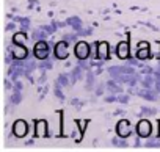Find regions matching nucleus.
<instances>
[{
  "instance_id": "cd10ccee",
  "label": "nucleus",
  "mask_w": 160,
  "mask_h": 152,
  "mask_svg": "<svg viewBox=\"0 0 160 152\" xmlns=\"http://www.w3.org/2000/svg\"><path fill=\"white\" fill-rule=\"evenodd\" d=\"M13 85H14V90H21V91L24 90V83H22L19 79H18V80H14V82H13Z\"/></svg>"
},
{
  "instance_id": "0eeeda50",
  "label": "nucleus",
  "mask_w": 160,
  "mask_h": 152,
  "mask_svg": "<svg viewBox=\"0 0 160 152\" xmlns=\"http://www.w3.org/2000/svg\"><path fill=\"white\" fill-rule=\"evenodd\" d=\"M115 132H116V135L121 136V138H129L133 130H132L130 122H129L127 119H119L118 124H116V127H115Z\"/></svg>"
},
{
  "instance_id": "f8f14e48",
  "label": "nucleus",
  "mask_w": 160,
  "mask_h": 152,
  "mask_svg": "<svg viewBox=\"0 0 160 152\" xmlns=\"http://www.w3.org/2000/svg\"><path fill=\"white\" fill-rule=\"evenodd\" d=\"M135 56H138L140 60L146 61V60H152V52H151V47H143V49H138L135 52Z\"/></svg>"
},
{
  "instance_id": "c85d7f7f",
  "label": "nucleus",
  "mask_w": 160,
  "mask_h": 152,
  "mask_svg": "<svg viewBox=\"0 0 160 152\" xmlns=\"http://www.w3.org/2000/svg\"><path fill=\"white\" fill-rule=\"evenodd\" d=\"M25 144H27V146H32V144H33V140H28V141H25Z\"/></svg>"
},
{
  "instance_id": "f03ea898",
  "label": "nucleus",
  "mask_w": 160,
  "mask_h": 152,
  "mask_svg": "<svg viewBox=\"0 0 160 152\" xmlns=\"http://www.w3.org/2000/svg\"><path fill=\"white\" fill-rule=\"evenodd\" d=\"M135 133L141 138H149L152 135V122L148 118H141L135 125Z\"/></svg>"
},
{
  "instance_id": "4468645a",
  "label": "nucleus",
  "mask_w": 160,
  "mask_h": 152,
  "mask_svg": "<svg viewBox=\"0 0 160 152\" xmlns=\"http://www.w3.org/2000/svg\"><path fill=\"white\" fill-rule=\"evenodd\" d=\"M11 41L16 42V44H27V41H28V35H27V32L19 30V32H16V33L13 35V39H11Z\"/></svg>"
},
{
  "instance_id": "7ed1b4c3",
  "label": "nucleus",
  "mask_w": 160,
  "mask_h": 152,
  "mask_svg": "<svg viewBox=\"0 0 160 152\" xmlns=\"http://www.w3.org/2000/svg\"><path fill=\"white\" fill-rule=\"evenodd\" d=\"M91 53V44H88L87 41H77L75 47H74V55L77 60H87L90 58Z\"/></svg>"
},
{
  "instance_id": "6e6552de",
  "label": "nucleus",
  "mask_w": 160,
  "mask_h": 152,
  "mask_svg": "<svg viewBox=\"0 0 160 152\" xmlns=\"http://www.w3.org/2000/svg\"><path fill=\"white\" fill-rule=\"evenodd\" d=\"M115 53L119 60H127L130 56V42H129V39L119 41L116 49H115Z\"/></svg>"
},
{
  "instance_id": "bb28decb",
  "label": "nucleus",
  "mask_w": 160,
  "mask_h": 152,
  "mask_svg": "<svg viewBox=\"0 0 160 152\" xmlns=\"http://www.w3.org/2000/svg\"><path fill=\"white\" fill-rule=\"evenodd\" d=\"M118 102H119V104H127V102H129V96H124L122 93L118 94Z\"/></svg>"
},
{
  "instance_id": "ddd939ff",
  "label": "nucleus",
  "mask_w": 160,
  "mask_h": 152,
  "mask_svg": "<svg viewBox=\"0 0 160 152\" xmlns=\"http://www.w3.org/2000/svg\"><path fill=\"white\" fill-rule=\"evenodd\" d=\"M118 83H119V82H115V79H113V80H108V82H107V91H108L110 94H121L124 90H122V86H119Z\"/></svg>"
},
{
  "instance_id": "2eb2a0df",
  "label": "nucleus",
  "mask_w": 160,
  "mask_h": 152,
  "mask_svg": "<svg viewBox=\"0 0 160 152\" xmlns=\"http://www.w3.org/2000/svg\"><path fill=\"white\" fill-rule=\"evenodd\" d=\"M50 50H52V49H38V47H33V56H35L38 61H39V60H46V58H49Z\"/></svg>"
},
{
  "instance_id": "a878e982",
  "label": "nucleus",
  "mask_w": 160,
  "mask_h": 152,
  "mask_svg": "<svg viewBox=\"0 0 160 152\" xmlns=\"http://www.w3.org/2000/svg\"><path fill=\"white\" fill-rule=\"evenodd\" d=\"M104 101H105V102H108V104H112V102H118V94L105 96V97H104Z\"/></svg>"
},
{
  "instance_id": "f3484780",
  "label": "nucleus",
  "mask_w": 160,
  "mask_h": 152,
  "mask_svg": "<svg viewBox=\"0 0 160 152\" xmlns=\"http://www.w3.org/2000/svg\"><path fill=\"white\" fill-rule=\"evenodd\" d=\"M47 36H49V33L44 28H41V27L39 28H35L33 33H32V39L33 41H41V39H46Z\"/></svg>"
},
{
  "instance_id": "aec40b11",
  "label": "nucleus",
  "mask_w": 160,
  "mask_h": 152,
  "mask_svg": "<svg viewBox=\"0 0 160 152\" xmlns=\"http://www.w3.org/2000/svg\"><path fill=\"white\" fill-rule=\"evenodd\" d=\"M151 52H152V56L154 58H158L160 60V42L158 41H155V42L151 44Z\"/></svg>"
},
{
  "instance_id": "393cba45",
  "label": "nucleus",
  "mask_w": 160,
  "mask_h": 152,
  "mask_svg": "<svg viewBox=\"0 0 160 152\" xmlns=\"http://www.w3.org/2000/svg\"><path fill=\"white\" fill-rule=\"evenodd\" d=\"M77 124L80 125V129H82V130L85 132V129H87V125L90 124V121H88V119H78V121H77Z\"/></svg>"
},
{
  "instance_id": "423d86ee",
  "label": "nucleus",
  "mask_w": 160,
  "mask_h": 152,
  "mask_svg": "<svg viewBox=\"0 0 160 152\" xmlns=\"http://www.w3.org/2000/svg\"><path fill=\"white\" fill-rule=\"evenodd\" d=\"M50 136V127L46 119L35 121V138H46Z\"/></svg>"
},
{
  "instance_id": "6ab92c4d",
  "label": "nucleus",
  "mask_w": 160,
  "mask_h": 152,
  "mask_svg": "<svg viewBox=\"0 0 160 152\" xmlns=\"http://www.w3.org/2000/svg\"><path fill=\"white\" fill-rule=\"evenodd\" d=\"M21 102H22V91H21V90H13L11 104H13V105H19Z\"/></svg>"
},
{
  "instance_id": "a211bd4d",
  "label": "nucleus",
  "mask_w": 160,
  "mask_h": 152,
  "mask_svg": "<svg viewBox=\"0 0 160 152\" xmlns=\"http://www.w3.org/2000/svg\"><path fill=\"white\" fill-rule=\"evenodd\" d=\"M38 69H39V71H52V69H53V61H52L50 58L39 60V61H38Z\"/></svg>"
},
{
  "instance_id": "4be33fe9",
  "label": "nucleus",
  "mask_w": 160,
  "mask_h": 152,
  "mask_svg": "<svg viewBox=\"0 0 160 152\" xmlns=\"http://www.w3.org/2000/svg\"><path fill=\"white\" fill-rule=\"evenodd\" d=\"M55 96H57L58 101H64V99H66V96H64V93H63V88H61V86H57V85H55Z\"/></svg>"
},
{
  "instance_id": "9b49d317",
  "label": "nucleus",
  "mask_w": 160,
  "mask_h": 152,
  "mask_svg": "<svg viewBox=\"0 0 160 152\" xmlns=\"http://www.w3.org/2000/svg\"><path fill=\"white\" fill-rule=\"evenodd\" d=\"M72 133H71V136L74 138V141L75 143H80V141H82L83 140V130L82 129H80V125L77 124V121H74V127H72V130H71Z\"/></svg>"
},
{
  "instance_id": "20e7f679",
  "label": "nucleus",
  "mask_w": 160,
  "mask_h": 152,
  "mask_svg": "<svg viewBox=\"0 0 160 152\" xmlns=\"http://www.w3.org/2000/svg\"><path fill=\"white\" fill-rule=\"evenodd\" d=\"M28 130H30V127L25 119H16L11 125V132L16 138H25L28 135Z\"/></svg>"
},
{
  "instance_id": "b1692460",
  "label": "nucleus",
  "mask_w": 160,
  "mask_h": 152,
  "mask_svg": "<svg viewBox=\"0 0 160 152\" xmlns=\"http://www.w3.org/2000/svg\"><path fill=\"white\" fill-rule=\"evenodd\" d=\"M16 28H18V22H16V21H13V22H8V24H7V27H5V30H7V32H11V30L14 32Z\"/></svg>"
},
{
  "instance_id": "9d476101",
  "label": "nucleus",
  "mask_w": 160,
  "mask_h": 152,
  "mask_svg": "<svg viewBox=\"0 0 160 152\" xmlns=\"http://www.w3.org/2000/svg\"><path fill=\"white\" fill-rule=\"evenodd\" d=\"M66 22H68V25H69L72 30H75V32H78L80 28L83 27V22H82V19H80L78 16H71V17L66 19Z\"/></svg>"
},
{
  "instance_id": "dca6fc26",
  "label": "nucleus",
  "mask_w": 160,
  "mask_h": 152,
  "mask_svg": "<svg viewBox=\"0 0 160 152\" xmlns=\"http://www.w3.org/2000/svg\"><path fill=\"white\" fill-rule=\"evenodd\" d=\"M55 85L61 86V88H66L68 85H71V75L69 74H60L57 77V80H55Z\"/></svg>"
},
{
  "instance_id": "39448f33",
  "label": "nucleus",
  "mask_w": 160,
  "mask_h": 152,
  "mask_svg": "<svg viewBox=\"0 0 160 152\" xmlns=\"http://www.w3.org/2000/svg\"><path fill=\"white\" fill-rule=\"evenodd\" d=\"M8 52L13 55V58H18V60H27L28 58V49H27L25 44L13 42V46L8 47Z\"/></svg>"
},
{
  "instance_id": "c756f323",
  "label": "nucleus",
  "mask_w": 160,
  "mask_h": 152,
  "mask_svg": "<svg viewBox=\"0 0 160 152\" xmlns=\"http://www.w3.org/2000/svg\"><path fill=\"white\" fill-rule=\"evenodd\" d=\"M157 135L160 136V121H158V129H157Z\"/></svg>"
},
{
  "instance_id": "1a4fd4ad",
  "label": "nucleus",
  "mask_w": 160,
  "mask_h": 152,
  "mask_svg": "<svg viewBox=\"0 0 160 152\" xmlns=\"http://www.w3.org/2000/svg\"><path fill=\"white\" fill-rule=\"evenodd\" d=\"M110 44L107 41L98 42V60H110Z\"/></svg>"
},
{
  "instance_id": "f257e3e1",
  "label": "nucleus",
  "mask_w": 160,
  "mask_h": 152,
  "mask_svg": "<svg viewBox=\"0 0 160 152\" xmlns=\"http://www.w3.org/2000/svg\"><path fill=\"white\" fill-rule=\"evenodd\" d=\"M69 44L66 39H61L58 42L53 44V49H52V53H53V58L57 60H68L69 58Z\"/></svg>"
},
{
  "instance_id": "5701e85b",
  "label": "nucleus",
  "mask_w": 160,
  "mask_h": 152,
  "mask_svg": "<svg viewBox=\"0 0 160 152\" xmlns=\"http://www.w3.org/2000/svg\"><path fill=\"white\" fill-rule=\"evenodd\" d=\"M90 58H91V60H98V42H93V44H91V53H90Z\"/></svg>"
},
{
  "instance_id": "412c9836",
  "label": "nucleus",
  "mask_w": 160,
  "mask_h": 152,
  "mask_svg": "<svg viewBox=\"0 0 160 152\" xmlns=\"http://www.w3.org/2000/svg\"><path fill=\"white\" fill-rule=\"evenodd\" d=\"M105 90H107V83H96V88H94V94H96L98 97H101V96H104Z\"/></svg>"
}]
</instances>
